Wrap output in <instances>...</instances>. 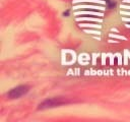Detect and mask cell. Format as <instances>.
<instances>
[{
  "mask_svg": "<svg viewBox=\"0 0 130 122\" xmlns=\"http://www.w3.org/2000/svg\"><path fill=\"white\" fill-rule=\"evenodd\" d=\"M71 101L66 99L64 97H57V98H49L46 99L45 101H43L38 109L39 110H44V109H50V108H55V107H59L65 105V104H69Z\"/></svg>",
  "mask_w": 130,
  "mask_h": 122,
  "instance_id": "cell-1",
  "label": "cell"
},
{
  "mask_svg": "<svg viewBox=\"0 0 130 122\" xmlns=\"http://www.w3.org/2000/svg\"><path fill=\"white\" fill-rule=\"evenodd\" d=\"M68 14H69V11H68V10H67V11H65L64 13H63V15H64V16H67Z\"/></svg>",
  "mask_w": 130,
  "mask_h": 122,
  "instance_id": "cell-3",
  "label": "cell"
},
{
  "mask_svg": "<svg viewBox=\"0 0 130 122\" xmlns=\"http://www.w3.org/2000/svg\"><path fill=\"white\" fill-rule=\"evenodd\" d=\"M30 91V87L26 84H21V85H18L16 88H13L12 90H10L7 94H6V97L7 99H18V98L22 97L23 95H26L28 92Z\"/></svg>",
  "mask_w": 130,
  "mask_h": 122,
  "instance_id": "cell-2",
  "label": "cell"
}]
</instances>
